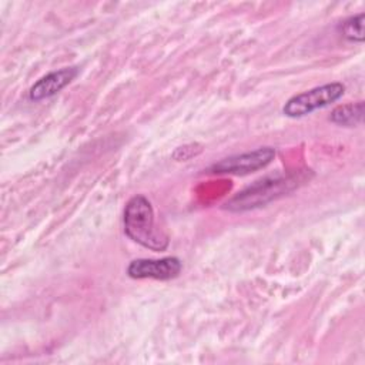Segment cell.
Listing matches in <instances>:
<instances>
[{"mask_svg":"<svg viewBox=\"0 0 365 365\" xmlns=\"http://www.w3.org/2000/svg\"><path fill=\"white\" fill-rule=\"evenodd\" d=\"M123 224L125 235L148 250L164 251L170 244L167 234L155 227L151 202L141 194L131 197L125 204Z\"/></svg>","mask_w":365,"mask_h":365,"instance_id":"cell-2","label":"cell"},{"mask_svg":"<svg viewBox=\"0 0 365 365\" xmlns=\"http://www.w3.org/2000/svg\"><path fill=\"white\" fill-rule=\"evenodd\" d=\"M78 74L77 67H63L56 71L38 78L29 90V98L31 101H41L50 98L60 93L66 86H68Z\"/></svg>","mask_w":365,"mask_h":365,"instance_id":"cell-6","label":"cell"},{"mask_svg":"<svg viewBox=\"0 0 365 365\" xmlns=\"http://www.w3.org/2000/svg\"><path fill=\"white\" fill-rule=\"evenodd\" d=\"M275 157L274 147H259L252 151L235 154L214 163L211 173L217 174H248L267 167Z\"/></svg>","mask_w":365,"mask_h":365,"instance_id":"cell-4","label":"cell"},{"mask_svg":"<svg viewBox=\"0 0 365 365\" xmlns=\"http://www.w3.org/2000/svg\"><path fill=\"white\" fill-rule=\"evenodd\" d=\"M309 171L311 170H308V173ZM308 173L307 170H304L297 173L267 175L238 191L231 200L224 204V208L231 212H242L262 207L298 188L309 178Z\"/></svg>","mask_w":365,"mask_h":365,"instance_id":"cell-1","label":"cell"},{"mask_svg":"<svg viewBox=\"0 0 365 365\" xmlns=\"http://www.w3.org/2000/svg\"><path fill=\"white\" fill-rule=\"evenodd\" d=\"M329 120L334 124L344 125V127H355L362 123L364 120V101L348 103L335 107L331 111Z\"/></svg>","mask_w":365,"mask_h":365,"instance_id":"cell-7","label":"cell"},{"mask_svg":"<svg viewBox=\"0 0 365 365\" xmlns=\"http://www.w3.org/2000/svg\"><path fill=\"white\" fill-rule=\"evenodd\" d=\"M344 93L345 86L342 83L335 81L322 84L288 98L282 107V113L291 118L304 117L315 110L328 107L332 103L338 101L344 96Z\"/></svg>","mask_w":365,"mask_h":365,"instance_id":"cell-3","label":"cell"},{"mask_svg":"<svg viewBox=\"0 0 365 365\" xmlns=\"http://www.w3.org/2000/svg\"><path fill=\"white\" fill-rule=\"evenodd\" d=\"M182 269V262L177 257H164L158 259L137 258L127 267V274L135 279H171L175 278Z\"/></svg>","mask_w":365,"mask_h":365,"instance_id":"cell-5","label":"cell"},{"mask_svg":"<svg viewBox=\"0 0 365 365\" xmlns=\"http://www.w3.org/2000/svg\"><path fill=\"white\" fill-rule=\"evenodd\" d=\"M364 19H365V14L359 13L356 16H352L344 20L339 26L342 36L349 41L362 43L364 41Z\"/></svg>","mask_w":365,"mask_h":365,"instance_id":"cell-8","label":"cell"}]
</instances>
